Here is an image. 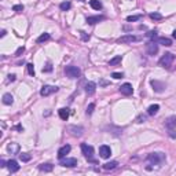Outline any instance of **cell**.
I'll use <instances>...</instances> for the list:
<instances>
[{
	"mask_svg": "<svg viewBox=\"0 0 176 176\" xmlns=\"http://www.w3.org/2000/svg\"><path fill=\"white\" fill-rule=\"evenodd\" d=\"M3 103L7 105V106L13 105L14 103V96L11 95V94H4V95H3Z\"/></svg>",
	"mask_w": 176,
	"mask_h": 176,
	"instance_id": "obj_20",
	"label": "cell"
},
{
	"mask_svg": "<svg viewBox=\"0 0 176 176\" xmlns=\"http://www.w3.org/2000/svg\"><path fill=\"white\" fill-rule=\"evenodd\" d=\"M30 158H32V156H30V154H28V153H22V154H19V160H21L22 162H28V161H30Z\"/></svg>",
	"mask_w": 176,
	"mask_h": 176,
	"instance_id": "obj_28",
	"label": "cell"
},
{
	"mask_svg": "<svg viewBox=\"0 0 176 176\" xmlns=\"http://www.w3.org/2000/svg\"><path fill=\"white\" fill-rule=\"evenodd\" d=\"M52 70V66H51V63H47L46 65V68H43V72H51Z\"/></svg>",
	"mask_w": 176,
	"mask_h": 176,
	"instance_id": "obj_40",
	"label": "cell"
},
{
	"mask_svg": "<svg viewBox=\"0 0 176 176\" xmlns=\"http://www.w3.org/2000/svg\"><path fill=\"white\" fill-rule=\"evenodd\" d=\"M156 36H157V32H156V30H151V32L147 33V37H150V38H154Z\"/></svg>",
	"mask_w": 176,
	"mask_h": 176,
	"instance_id": "obj_39",
	"label": "cell"
},
{
	"mask_svg": "<svg viewBox=\"0 0 176 176\" xmlns=\"http://www.w3.org/2000/svg\"><path fill=\"white\" fill-rule=\"evenodd\" d=\"M103 19H105L103 15H94V16H88V18H87V22H88L90 25H95V24H98V22L103 21Z\"/></svg>",
	"mask_w": 176,
	"mask_h": 176,
	"instance_id": "obj_17",
	"label": "cell"
},
{
	"mask_svg": "<svg viewBox=\"0 0 176 176\" xmlns=\"http://www.w3.org/2000/svg\"><path fill=\"white\" fill-rule=\"evenodd\" d=\"M70 7H72L70 2H63V3H61V4H59V8H61L62 11H68Z\"/></svg>",
	"mask_w": 176,
	"mask_h": 176,
	"instance_id": "obj_29",
	"label": "cell"
},
{
	"mask_svg": "<svg viewBox=\"0 0 176 176\" xmlns=\"http://www.w3.org/2000/svg\"><path fill=\"white\" fill-rule=\"evenodd\" d=\"M6 165H7V162H6L4 160H0V167L3 168V167H6Z\"/></svg>",
	"mask_w": 176,
	"mask_h": 176,
	"instance_id": "obj_43",
	"label": "cell"
},
{
	"mask_svg": "<svg viewBox=\"0 0 176 176\" xmlns=\"http://www.w3.org/2000/svg\"><path fill=\"white\" fill-rule=\"evenodd\" d=\"M157 43L161 44V46H165V47H170L172 46V40L168 37H158L157 38Z\"/></svg>",
	"mask_w": 176,
	"mask_h": 176,
	"instance_id": "obj_19",
	"label": "cell"
},
{
	"mask_svg": "<svg viewBox=\"0 0 176 176\" xmlns=\"http://www.w3.org/2000/svg\"><path fill=\"white\" fill-rule=\"evenodd\" d=\"M58 91V87H54V85H44L40 90V95L41 96H50L52 94H55Z\"/></svg>",
	"mask_w": 176,
	"mask_h": 176,
	"instance_id": "obj_6",
	"label": "cell"
},
{
	"mask_svg": "<svg viewBox=\"0 0 176 176\" xmlns=\"http://www.w3.org/2000/svg\"><path fill=\"white\" fill-rule=\"evenodd\" d=\"M165 128L167 129H175L176 128V116H170L165 120Z\"/></svg>",
	"mask_w": 176,
	"mask_h": 176,
	"instance_id": "obj_14",
	"label": "cell"
},
{
	"mask_svg": "<svg viewBox=\"0 0 176 176\" xmlns=\"http://www.w3.org/2000/svg\"><path fill=\"white\" fill-rule=\"evenodd\" d=\"M80 36H81V38H82L84 41H88V40H90V35H87V33L82 32V30L80 32Z\"/></svg>",
	"mask_w": 176,
	"mask_h": 176,
	"instance_id": "obj_36",
	"label": "cell"
},
{
	"mask_svg": "<svg viewBox=\"0 0 176 176\" xmlns=\"http://www.w3.org/2000/svg\"><path fill=\"white\" fill-rule=\"evenodd\" d=\"M70 150H72L70 145H65V146H62V147H61L59 150H58V158H59V160L65 158L66 154L70 153Z\"/></svg>",
	"mask_w": 176,
	"mask_h": 176,
	"instance_id": "obj_12",
	"label": "cell"
},
{
	"mask_svg": "<svg viewBox=\"0 0 176 176\" xmlns=\"http://www.w3.org/2000/svg\"><path fill=\"white\" fill-rule=\"evenodd\" d=\"M7 167H8V169H10V172H18L19 170V165H18V162L15 161V160H10V161H7Z\"/></svg>",
	"mask_w": 176,
	"mask_h": 176,
	"instance_id": "obj_15",
	"label": "cell"
},
{
	"mask_svg": "<svg viewBox=\"0 0 176 176\" xmlns=\"http://www.w3.org/2000/svg\"><path fill=\"white\" fill-rule=\"evenodd\" d=\"M81 151H82V154H84L85 158H88L90 161L95 162L92 160V156H94V147H92V146L87 145V143H81Z\"/></svg>",
	"mask_w": 176,
	"mask_h": 176,
	"instance_id": "obj_4",
	"label": "cell"
},
{
	"mask_svg": "<svg viewBox=\"0 0 176 176\" xmlns=\"http://www.w3.org/2000/svg\"><path fill=\"white\" fill-rule=\"evenodd\" d=\"M61 165L62 167H68V168H73V167H77V160L76 158H62L61 160Z\"/></svg>",
	"mask_w": 176,
	"mask_h": 176,
	"instance_id": "obj_10",
	"label": "cell"
},
{
	"mask_svg": "<svg viewBox=\"0 0 176 176\" xmlns=\"http://www.w3.org/2000/svg\"><path fill=\"white\" fill-rule=\"evenodd\" d=\"M24 51H25V48H24V47H19V48L16 50L15 55H16V57H19V55H21V54H22V52H24Z\"/></svg>",
	"mask_w": 176,
	"mask_h": 176,
	"instance_id": "obj_42",
	"label": "cell"
},
{
	"mask_svg": "<svg viewBox=\"0 0 176 176\" xmlns=\"http://www.w3.org/2000/svg\"><path fill=\"white\" fill-rule=\"evenodd\" d=\"M79 2H85V0H79Z\"/></svg>",
	"mask_w": 176,
	"mask_h": 176,
	"instance_id": "obj_47",
	"label": "cell"
},
{
	"mask_svg": "<svg viewBox=\"0 0 176 176\" xmlns=\"http://www.w3.org/2000/svg\"><path fill=\"white\" fill-rule=\"evenodd\" d=\"M38 169H40L41 172H51V170L54 169V165H51V164H41V165H38Z\"/></svg>",
	"mask_w": 176,
	"mask_h": 176,
	"instance_id": "obj_24",
	"label": "cell"
},
{
	"mask_svg": "<svg viewBox=\"0 0 176 176\" xmlns=\"http://www.w3.org/2000/svg\"><path fill=\"white\" fill-rule=\"evenodd\" d=\"M65 74L69 77V79H79L81 72L77 66H73V65H69L65 68Z\"/></svg>",
	"mask_w": 176,
	"mask_h": 176,
	"instance_id": "obj_3",
	"label": "cell"
},
{
	"mask_svg": "<svg viewBox=\"0 0 176 176\" xmlns=\"http://www.w3.org/2000/svg\"><path fill=\"white\" fill-rule=\"evenodd\" d=\"M112 77L113 79H116V80H120V79H123V73H117V72H114V73L112 74Z\"/></svg>",
	"mask_w": 176,
	"mask_h": 176,
	"instance_id": "obj_37",
	"label": "cell"
},
{
	"mask_svg": "<svg viewBox=\"0 0 176 176\" xmlns=\"http://www.w3.org/2000/svg\"><path fill=\"white\" fill-rule=\"evenodd\" d=\"M13 81H15V74H8L7 82H13Z\"/></svg>",
	"mask_w": 176,
	"mask_h": 176,
	"instance_id": "obj_41",
	"label": "cell"
},
{
	"mask_svg": "<svg viewBox=\"0 0 176 176\" xmlns=\"http://www.w3.org/2000/svg\"><path fill=\"white\" fill-rule=\"evenodd\" d=\"M58 114H59V117L62 118V120H68L69 118V109H66V107H62V109L58 110Z\"/></svg>",
	"mask_w": 176,
	"mask_h": 176,
	"instance_id": "obj_21",
	"label": "cell"
},
{
	"mask_svg": "<svg viewBox=\"0 0 176 176\" xmlns=\"http://www.w3.org/2000/svg\"><path fill=\"white\" fill-rule=\"evenodd\" d=\"M150 18L151 19H156V21H160V19H162V15L160 13H151L150 14Z\"/></svg>",
	"mask_w": 176,
	"mask_h": 176,
	"instance_id": "obj_30",
	"label": "cell"
},
{
	"mask_svg": "<svg viewBox=\"0 0 176 176\" xmlns=\"http://www.w3.org/2000/svg\"><path fill=\"white\" fill-rule=\"evenodd\" d=\"M151 87H153V90L156 92H162L165 90V84L158 81V80H151Z\"/></svg>",
	"mask_w": 176,
	"mask_h": 176,
	"instance_id": "obj_13",
	"label": "cell"
},
{
	"mask_svg": "<svg viewBox=\"0 0 176 176\" xmlns=\"http://www.w3.org/2000/svg\"><path fill=\"white\" fill-rule=\"evenodd\" d=\"M158 110H160L158 105H151V106H148V109H147V114L148 116H154V114L158 113Z\"/></svg>",
	"mask_w": 176,
	"mask_h": 176,
	"instance_id": "obj_23",
	"label": "cell"
},
{
	"mask_svg": "<svg viewBox=\"0 0 176 176\" xmlns=\"http://www.w3.org/2000/svg\"><path fill=\"white\" fill-rule=\"evenodd\" d=\"M13 10L15 11V13H22V11H24V6H22V4H15L13 7Z\"/></svg>",
	"mask_w": 176,
	"mask_h": 176,
	"instance_id": "obj_34",
	"label": "cell"
},
{
	"mask_svg": "<svg viewBox=\"0 0 176 176\" xmlns=\"http://www.w3.org/2000/svg\"><path fill=\"white\" fill-rule=\"evenodd\" d=\"M90 6L94 10H101L102 8V3L99 0H90Z\"/></svg>",
	"mask_w": 176,
	"mask_h": 176,
	"instance_id": "obj_25",
	"label": "cell"
},
{
	"mask_svg": "<svg viewBox=\"0 0 176 176\" xmlns=\"http://www.w3.org/2000/svg\"><path fill=\"white\" fill-rule=\"evenodd\" d=\"M99 154H101L102 158H109V157L112 156V148L106 145H102L101 147H99Z\"/></svg>",
	"mask_w": 176,
	"mask_h": 176,
	"instance_id": "obj_11",
	"label": "cell"
},
{
	"mask_svg": "<svg viewBox=\"0 0 176 176\" xmlns=\"http://www.w3.org/2000/svg\"><path fill=\"white\" fill-rule=\"evenodd\" d=\"M68 131L70 132L72 136H81L84 134V128L82 127H77V125H69Z\"/></svg>",
	"mask_w": 176,
	"mask_h": 176,
	"instance_id": "obj_8",
	"label": "cell"
},
{
	"mask_svg": "<svg viewBox=\"0 0 176 176\" xmlns=\"http://www.w3.org/2000/svg\"><path fill=\"white\" fill-rule=\"evenodd\" d=\"M95 90H96V84L94 81H90L85 84V92H87V95H94Z\"/></svg>",
	"mask_w": 176,
	"mask_h": 176,
	"instance_id": "obj_16",
	"label": "cell"
},
{
	"mask_svg": "<svg viewBox=\"0 0 176 176\" xmlns=\"http://www.w3.org/2000/svg\"><path fill=\"white\" fill-rule=\"evenodd\" d=\"M173 62H175V55L170 54V52L164 54L161 57V59H160V65H161L162 68H165V69H170V66H172Z\"/></svg>",
	"mask_w": 176,
	"mask_h": 176,
	"instance_id": "obj_2",
	"label": "cell"
},
{
	"mask_svg": "<svg viewBox=\"0 0 176 176\" xmlns=\"http://www.w3.org/2000/svg\"><path fill=\"white\" fill-rule=\"evenodd\" d=\"M94 109H95V103H90L88 105V107H87V114L88 116H91L94 113Z\"/></svg>",
	"mask_w": 176,
	"mask_h": 176,
	"instance_id": "obj_33",
	"label": "cell"
},
{
	"mask_svg": "<svg viewBox=\"0 0 176 176\" xmlns=\"http://www.w3.org/2000/svg\"><path fill=\"white\" fill-rule=\"evenodd\" d=\"M117 161H110V162H106V164H103V169L105 170H113L117 168Z\"/></svg>",
	"mask_w": 176,
	"mask_h": 176,
	"instance_id": "obj_22",
	"label": "cell"
},
{
	"mask_svg": "<svg viewBox=\"0 0 176 176\" xmlns=\"http://www.w3.org/2000/svg\"><path fill=\"white\" fill-rule=\"evenodd\" d=\"M7 150H8V153H11V154H18V151H19V145H18V143H14V142L8 143Z\"/></svg>",
	"mask_w": 176,
	"mask_h": 176,
	"instance_id": "obj_18",
	"label": "cell"
},
{
	"mask_svg": "<svg viewBox=\"0 0 176 176\" xmlns=\"http://www.w3.org/2000/svg\"><path fill=\"white\" fill-rule=\"evenodd\" d=\"M15 129H16V131H21V132L24 131V128H22L21 125H16V127H15Z\"/></svg>",
	"mask_w": 176,
	"mask_h": 176,
	"instance_id": "obj_44",
	"label": "cell"
},
{
	"mask_svg": "<svg viewBox=\"0 0 176 176\" xmlns=\"http://www.w3.org/2000/svg\"><path fill=\"white\" fill-rule=\"evenodd\" d=\"M142 18V15H129L127 16V21L128 22H134V21H138V19Z\"/></svg>",
	"mask_w": 176,
	"mask_h": 176,
	"instance_id": "obj_32",
	"label": "cell"
},
{
	"mask_svg": "<svg viewBox=\"0 0 176 176\" xmlns=\"http://www.w3.org/2000/svg\"><path fill=\"white\" fill-rule=\"evenodd\" d=\"M146 118H147V117H146L145 114H139V116L136 117V123H145Z\"/></svg>",
	"mask_w": 176,
	"mask_h": 176,
	"instance_id": "obj_35",
	"label": "cell"
},
{
	"mask_svg": "<svg viewBox=\"0 0 176 176\" xmlns=\"http://www.w3.org/2000/svg\"><path fill=\"white\" fill-rule=\"evenodd\" d=\"M168 135H169L172 139H176V132H175V129H168Z\"/></svg>",
	"mask_w": 176,
	"mask_h": 176,
	"instance_id": "obj_38",
	"label": "cell"
},
{
	"mask_svg": "<svg viewBox=\"0 0 176 176\" xmlns=\"http://www.w3.org/2000/svg\"><path fill=\"white\" fill-rule=\"evenodd\" d=\"M50 33H43V35L40 36V37H37V43L38 44H41V43H44V41H47V40H50Z\"/></svg>",
	"mask_w": 176,
	"mask_h": 176,
	"instance_id": "obj_27",
	"label": "cell"
},
{
	"mask_svg": "<svg viewBox=\"0 0 176 176\" xmlns=\"http://www.w3.org/2000/svg\"><path fill=\"white\" fill-rule=\"evenodd\" d=\"M146 51H147V54L148 55H156L157 52H158V43L157 41H154V40H151V41H148L147 44H146Z\"/></svg>",
	"mask_w": 176,
	"mask_h": 176,
	"instance_id": "obj_5",
	"label": "cell"
},
{
	"mask_svg": "<svg viewBox=\"0 0 176 176\" xmlns=\"http://www.w3.org/2000/svg\"><path fill=\"white\" fill-rule=\"evenodd\" d=\"M28 73L30 74V76H35V66H33V63H28Z\"/></svg>",
	"mask_w": 176,
	"mask_h": 176,
	"instance_id": "obj_31",
	"label": "cell"
},
{
	"mask_svg": "<svg viewBox=\"0 0 176 176\" xmlns=\"http://www.w3.org/2000/svg\"><path fill=\"white\" fill-rule=\"evenodd\" d=\"M6 33H7V32H6V30H2V35H0V36H2V37H4V36H6Z\"/></svg>",
	"mask_w": 176,
	"mask_h": 176,
	"instance_id": "obj_45",
	"label": "cell"
},
{
	"mask_svg": "<svg viewBox=\"0 0 176 176\" xmlns=\"http://www.w3.org/2000/svg\"><path fill=\"white\" fill-rule=\"evenodd\" d=\"M140 37L138 36H134V35H124L118 38V43H123V44H127V43H134V41H139Z\"/></svg>",
	"mask_w": 176,
	"mask_h": 176,
	"instance_id": "obj_7",
	"label": "cell"
},
{
	"mask_svg": "<svg viewBox=\"0 0 176 176\" xmlns=\"http://www.w3.org/2000/svg\"><path fill=\"white\" fill-rule=\"evenodd\" d=\"M147 161L151 165H160L165 161V154L164 153H151L147 156Z\"/></svg>",
	"mask_w": 176,
	"mask_h": 176,
	"instance_id": "obj_1",
	"label": "cell"
},
{
	"mask_svg": "<svg viewBox=\"0 0 176 176\" xmlns=\"http://www.w3.org/2000/svg\"><path fill=\"white\" fill-rule=\"evenodd\" d=\"M120 92L125 96H129V95H132V92H134V88H132V85L129 84V82H125V84H123L120 87Z\"/></svg>",
	"mask_w": 176,
	"mask_h": 176,
	"instance_id": "obj_9",
	"label": "cell"
},
{
	"mask_svg": "<svg viewBox=\"0 0 176 176\" xmlns=\"http://www.w3.org/2000/svg\"><path fill=\"white\" fill-rule=\"evenodd\" d=\"M172 36H173V38L176 40V30H173V33H172Z\"/></svg>",
	"mask_w": 176,
	"mask_h": 176,
	"instance_id": "obj_46",
	"label": "cell"
},
{
	"mask_svg": "<svg viewBox=\"0 0 176 176\" xmlns=\"http://www.w3.org/2000/svg\"><path fill=\"white\" fill-rule=\"evenodd\" d=\"M121 59H123V58H121V55H117V57L112 58V59L109 61V65H110V66H116V65H118V63L121 62Z\"/></svg>",
	"mask_w": 176,
	"mask_h": 176,
	"instance_id": "obj_26",
	"label": "cell"
}]
</instances>
